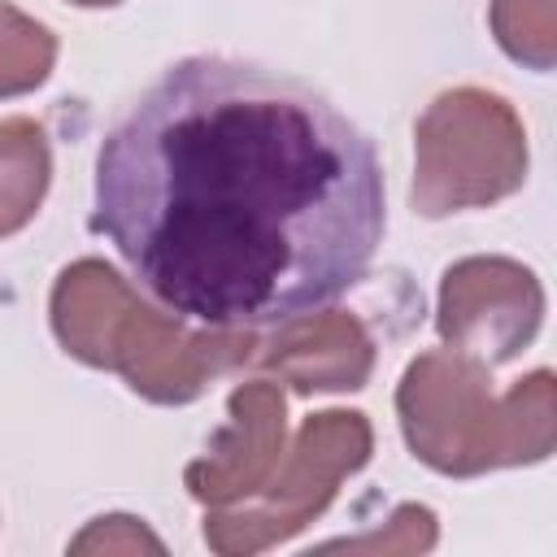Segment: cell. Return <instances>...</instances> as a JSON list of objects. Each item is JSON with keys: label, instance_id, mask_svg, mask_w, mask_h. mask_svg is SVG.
I'll return each instance as SVG.
<instances>
[{"label": "cell", "instance_id": "cell-1", "mask_svg": "<svg viewBox=\"0 0 557 557\" xmlns=\"http://www.w3.org/2000/svg\"><path fill=\"white\" fill-rule=\"evenodd\" d=\"M91 231L170 318L274 331L366 278L387 187L370 135L326 91L196 52L104 131Z\"/></svg>", "mask_w": 557, "mask_h": 557}, {"label": "cell", "instance_id": "cell-2", "mask_svg": "<svg viewBox=\"0 0 557 557\" xmlns=\"http://www.w3.org/2000/svg\"><path fill=\"white\" fill-rule=\"evenodd\" d=\"M52 335L57 344L100 370H117L126 387L152 405H187L218 374L252 361L257 331H213L170 313L148 309L131 283L83 257L65 265L52 283Z\"/></svg>", "mask_w": 557, "mask_h": 557}, {"label": "cell", "instance_id": "cell-3", "mask_svg": "<svg viewBox=\"0 0 557 557\" xmlns=\"http://www.w3.org/2000/svg\"><path fill=\"white\" fill-rule=\"evenodd\" d=\"M396 413L413 457L453 479L535 466L557 444L553 370L540 366L496 396L487 366L453 348L418 352L405 366Z\"/></svg>", "mask_w": 557, "mask_h": 557}, {"label": "cell", "instance_id": "cell-4", "mask_svg": "<svg viewBox=\"0 0 557 557\" xmlns=\"http://www.w3.org/2000/svg\"><path fill=\"white\" fill-rule=\"evenodd\" d=\"M531 148L518 109L487 87L440 91L413 126V187L422 218L487 209L527 183Z\"/></svg>", "mask_w": 557, "mask_h": 557}, {"label": "cell", "instance_id": "cell-5", "mask_svg": "<svg viewBox=\"0 0 557 557\" xmlns=\"http://www.w3.org/2000/svg\"><path fill=\"white\" fill-rule=\"evenodd\" d=\"M370 448L374 431L357 409L305 418L278 470L252 496L205 513V544L222 557H239L292 540L335 500V487L370 461Z\"/></svg>", "mask_w": 557, "mask_h": 557}, {"label": "cell", "instance_id": "cell-6", "mask_svg": "<svg viewBox=\"0 0 557 557\" xmlns=\"http://www.w3.org/2000/svg\"><path fill=\"white\" fill-rule=\"evenodd\" d=\"M540 322L544 287L535 270L513 257H461L440 278V339L487 370L513 361L540 335Z\"/></svg>", "mask_w": 557, "mask_h": 557}, {"label": "cell", "instance_id": "cell-7", "mask_svg": "<svg viewBox=\"0 0 557 557\" xmlns=\"http://www.w3.org/2000/svg\"><path fill=\"white\" fill-rule=\"evenodd\" d=\"M226 426L209 440V453L183 470L187 492L205 509L252 496L287 453V400L270 379L239 383L226 400Z\"/></svg>", "mask_w": 557, "mask_h": 557}, {"label": "cell", "instance_id": "cell-8", "mask_svg": "<svg viewBox=\"0 0 557 557\" xmlns=\"http://www.w3.org/2000/svg\"><path fill=\"white\" fill-rule=\"evenodd\" d=\"M252 366L278 374L300 396L357 392V387H366V379L374 370V339L366 335L361 318L339 313V309H331V313L318 309V313L292 318V322L274 326V335L257 339Z\"/></svg>", "mask_w": 557, "mask_h": 557}, {"label": "cell", "instance_id": "cell-9", "mask_svg": "<svg viewBox=\"0 0 557 557\" xmlns=\"http://www.w3.org/2000/svg\"><path fill=\"white\" fill-rule=\"evenodd\" d=\"M52 148L35 117H0V239L17 235L44 205Z\"/></svg>", "mask_w": 557, "mask_h": 557}, {"label": "cell", "instance_id": "cell-10", "mask_svg": "<svg viewBox=\"0 0 557 557\" xmlns=\"http://www.w3.org/2000/svg\"><path fill=\"white\" fill-rule=\"evenodd\" d=\"M57 65V35L0 0V100L35 91Z\"/></svg>", "mask_w": 557, "mask_h": 557}, {"label": "cell", "instance_id": "cell-11", "mask_svg": "<svg viewBox=\"0 0 557 557\" xmlns=\"http://www.w3.org/2000/svg\"><path fill=\"white\" fill-rule=\"evenodd\" d=\"M496 44L531 65V70H553L557 57V9L553 0H492L487 9Z\"/></svg>", "mask_w": 557, "mask_h": 557}, {"label": "cell", "instance_id": "cell-12", "mask_svg": "<svg viewBox=\"0 0 557 557\" xmlns=\"http://www.w3.org/2000/svg\"><path fill=\"white\" fill-rule=\"evenodd\" d=\"M96 548H104V553H113V548H122V553H135V548H152V553H161L165 544H161L148 527H139V518L109 513V518H96V522L70 544V553H96Z\"/></svg>", "mask_w": 557, "mask_h": 557}, {"label": "cell", "instance_id": "cell-13", "mask_svg": "<svg viewBox=\"0 0 557 557\" xmlns=\"http://www.w3.org/2000/svg\"><path fill=\"white\" fill-rule=\"evenodd\" d=\"M70 4H78V9H113L122 0H70Z\"/></svg>", "mask_w": 557, "mask_h": 557}]
</instances>
